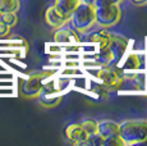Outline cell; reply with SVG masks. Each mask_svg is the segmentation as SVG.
I'll return each instance as SVG.
<instances>
[{
	"mask_svg": "<svg viewBox=\"0 0 147 146\" xmlns=\"http://www.w3.org/2000/svg\"><path fill=\"white\" fill-rule=\"evenodd\" d=\"M131 1L136 5H146L147 4V0H131Z\"/></svg>",
	"mask_w": 147,
	"mask_h": 146,
	"instance_id": "cb8c5ba5",
	"label": "cell"
},
{
	"mask_svg": "<svg viewBox=\"0 0 147 146\" xmlns=\"http://www.w3.org/2000/svg\"><path fill=\"white\" fill-rule=\"evenodd\" d=\"M118 130H119V123H117L115 120H111V119L101 120V122H98V126H97V132L104 139L117 133Z\"/></svg>",
	"mask_w": 147,
	"mask_h": 146,
	"instance_id": "7c38bea8",
	"label": "cell"
},
{
	"mask_svg": "<svg viewBox=\"0 0 147 146\" xmlns=\"http://www.w3.org/2000/svg\"><path fill=\"white\" fill-rule=\"evenodd\" d=\"M102 142H104V137L97 132V133L87 137L83 146H102Z\"/></svg>",
	"mask_w": 147,
	"mask_h": 146,
	"instance_id": "ffe728a7",
	"label": "cell"
},
{
	"mask_svg": "<svg viewBox=\"0 0 147 146\" xmlns=\"http://www.w3.org/2000/svg\"><path fill=\"white\" fill-rule=\"evenodd\" d=\"M45 22H46V24L50 28L56 30V28H59V27L64 26V24L69 23V18L60 14V13L55 9V7L51 5V7H49L46 9V12H45Z\"/></svg>",
	"mask_w": 147,
	"mask_h": 146,
	"instance_id": "30bf717a",
	"label": "cell"
},
{
	"mask_svg": "<svg viewBox=\"0 0 147 146\" xmlns=\"http://www.w3.org/2000/svg\"><path fill=\"white\" fill-rule=\"evenodd\" d=\"M83 41L86 43H92L96 44L98 46V49L101 47H106L109 46V41H110V32L106 30H98L95 32H91L83 39Z\"/></svg>",
	"mask_w": 147,
	"mask_h": 146,
	"instance_id": "8fae6325",
	"label": "cell"
},
{
	"mask_svg": "<svg viewBox=\"0 0 147 146\" xmlns=\"http://www.w3.org/2000/svg\"><path fill=\"white\" fill-rule=\"evenodd\" d=\"M49 73L46 72H33L22 82L21 85V92L27 97L37 96L40 90L42 89L44 82L49 78Z\"/></svg>",
	"mask_w": 147,
	"mask_h": 146,
	"instance_id": "5b68a950",
	"label": "cell"
},
{
	"mask_svg": "<svg viewBox=\"0 0 147 146\" xmlns=\"http://www.w3.org/2000/svg\"><path fill=\"white\" fill-rule=\"evenodd\" d=\"M54 41L59 44H78L80 41H82V39L73 27H68L67 24H64L55 30Z\"/></svg>",
	"mask_w": 147,
	"mask_h": 146,
	"instance_id": "9c48e42d",
	"label": "cell"
},
{
	"mask_svg": "<svg viewBox=\"0 0 147 146\" xmlns=\"http://www.w3.org/2000/svg\"><path fill=\"white\" fill-rule=\"evenodd\" d=\"M0 19H1L9 28H13V27L18 23V17H17L16 13H3V14H0Z\"/></svg>",
	"mask_w": 147,
	"mask_h": 146,
	"instance_id": "d6986e66",
	"label": "cell"
},
{
	"mask_svg": "<svg viewBox=\"0 0 147 146\" xmlns=\"http://www.w3.org/2000/svg\"><path fill=\"white\" fill-rule=\"evenodd\" d=\"M21 8L19 0H0V14L3 13H17Z\"/></svg>",
	"mask_w": 147,
	"mask_h": 146,
	"instance_id": "9a60e30c",
	"label": "cell"
},
{
	"mask_svg": "<svg viewBox=\"0 0 147 146\" xmlns=\"http://www.w3.org/2000/svg\"><path fill=\"white\" fill-rule=\"evenodd\" d=\"M80 1H74V0H55L54 1V7L60 14L70 18V14L73 13V10L76 9V7L78 5Z\"/></svg>",
	"mask_w": 147,
	"mask_h": 146,
	"instance_id": "5bb4252c",
	"label": "cell"
},
{
	"mask_svg": "<svg viewBox=\"0 0 147 146\" xmlns=\"http://www.w3.org/2000/svg\"><path fill=\"white\" fill-rule=\"evenodd\" d=\"M56 83L58 81H45L42 85V89L38 92L37 97L38 101L44 106H55L58 103H60L63 95Z\"/></svg>",
	"mask_w": 147,
	"mask_h": 146,
	"instance_id": "8992f818",
	"label": "cell"
},
{
	"mask_svg": "<svg viewBox=\"0 0 147 146\" xmlns=\"http://www.w3.org/2000/svg\"><path fill=\"white\" fill-rule=\"evenodd\" d=\"M63 133H64V137L68 140V142H70L72 145L83 146L84 141L87 140V133L82 128L81 123H70V124H67Z\"/></svg>",
	"mask_w": 147,
	"mask_h": 146,
	"instance_id": "52a82bcc",
	"label": "cell"
},
{
	"mask_svg": "<svg viewBox=\"0 0 147 146\" xmlns=\"http://www.w3.org/2000/svg\"><path fill=\"white\" fill-rule=\"evenodd\" d=\"M102 146H125V144H124L123 139L120 137L119 132H117V133L104 139Z\"/></svg>",
	"mask_w": 147,
	"mask_h": 146,
	"instance_id": "ac0fdd59",
	"label": "cell"
},
{
	"mask_svg": "<svg viewBox=\"0 0 147 146\" xmlns=\"http://www.w3.org/2000/svg\"><path fill=\"white\" fill-rule=\"evenodd\" d=\"M141 67V59L137 54H129L125 58V60L123 62L121 69L124 71H137Z\"/></svg>",
	"mask_w": 147,
	"mask_h": 146,
	"instance_id": "2e32d148",
	"label": "cell"
},
{
	"mask_svg": "<svg viewBox=\"0 0 147 146\" xmlns=\"http://www.w3.org/2000/svg\"><path fill=\"white\" fill-rule=\"evenodd\" d=\"M128 39L124 37L123 35L119 33H111L110 32V41H109V47L111 50L113 55H114V63H118L125 54V50L128 47Z\"/></svg>",
	"mask_w": 147,
	"mask_h": 146,
	"instance_id": "ba28073f",
	"label": "cell"
},
{
	"mask_svg": "<svg viewBox=\"0 0 147 146\" xmlns=\"http://www.w3.org/2000/svg\"><path fill=\"white\" fill-rule=\"evenodd\" d=\"M95 76L109 91H117L123 86V76L114 67H111V64L100 66V68L95 71Z\"/></svg>",
	"mask_w": 147,
	"mask_h": 146,
	"instance_id": "3957f363",
	"label": "cell"
},
{
	"mask_svg": "<svg viewBox=\"0 0 147 146\" xmlns=\"http://www.w3.org/2000/svg\"><path fill=\"white\" fill-rule=\"evenodd\" d=\"M81 1H83V3H87V4H92V5H94L95 0H81Z\"/></svg>",
	"mask_w": 147,
	"mask_h": 146,
	"instance_id": "d4e9b609",
	"label": "cell"
},
{
	"mask_svg": "<svg viewBox=\"0 0 147 146\" xmlns=\"http://www.w3.org/2000/svg\"><path fill=\"white\" fill-rule=\"evenodd\" d=\"M69 23L78 33L87 32L96 23L95 19V7L92 4L80 1L73 13L70 14Z\"/></svg>",
	"mask_w": 147,
	"mask_h": 146,
	"instance_id": "7a4b0ae2",
	"label": "cell"
},
{
	"mask_svg": "<svg viewBox=\"0 0 147 146\" xmlns=\"http://www.w3.org/2000/svg\"><path fill=\"white\" fill-rule=\"evenodd\" d=\"M121 0H95L94 7H102V5H109V4H119Z\"/></svg>",
	"mask_w": 147,
	"mask_h": 146,
	"instance_id": "7402d4cb",
	"label": "cell"
},
{
	"mask_svg": "<svg viewBox=\"0 0 147 146\" xmlns=\"http://www.w3.org/2000/svg\"><path fill=\"white\" fill-rule=\"evenodd\" d=\"M120 137L124 144L136 145L143 144L147 140V119H128L119 124Z\"/></svg>",
	"mask_w": 147,
	"mask_h": 146,
	"instance_id": "6da1fadb",
	"label": "cell"
},
{
	"mask_svg": "<svg viewBox=\"0 0 147 146\" xmlns=\"http://www.w3.org/2000/svg\"><path fill=\"white\" fill-rule=\"evenodd\" d=\"M81 123L82 128L84 130V132L87 133V137L91 136V135H95L97 133V126H98V122L94 118H86V119H83Z\"/></svg>",
	"mask_w": 147,
	"mask_h": 146,
	"instance_id": "e0dca14e",
	"label": "cell"
},
{
	"mask_svg": "<svg viewBox=\"0 0 147 146\" xmlns=\"http://www.w3.org/2000/svg\"><path fill=\"white\" fill-rule=\"evenodd\" d=\"M121 9L119 4H109L95 8L96 23L101 27H111L117 24L120 19Z\"/></svg>",
	"mask_w": 147,
	"mask_h": 146,
	"instance_id": "277c9868",
	"label": "cell"
},
{
	"mask_svg": "<svg viewBox=\"0 0 147 146\" xmlns=\"http://www.w3.org/2000/svg\"><path fill=\"white\" fill-rule=\"evenodd\" d=\"M74 1H81V0H74Z\"/></svg>",
	"mask_w": 147,
	"mask_h": 146,
	"instance_id": "484cf974",
	"label": "cell"
},
{
	"mask_svg": "<svg viewBox=\"0 0 147 146\" xmlns=\"http://www.w3.org/2000/svg\"><path fill=\"white\" fill-rule=\"evenodd\" d=\"M92 92L96 95H98V97H102V99H106L109 96V90H107L102 83H92L91 86Z\"/></svg>",
	"mask_w": 147,
	"mask_h": 146,
	"instance_id": "44dd1931",
	"label": "cell"
},
{
	"mask_svg": "<svg viewBox=\"0 0 147 146\" xmlns=\"http://www.w3.org/2000/svg\"><path fill=\"white\" fill-rule=\"evenodd\" d=\"M9 31L10 28L7 26V24L4 23V22L0 19V36H5V35H8L9 33Z\"/></svg>",
	"mask_w": 147,
	"mask_h": 146,
	"instance_id": "603a6c76",
	"label": "cell"
},
{
	"mask_svg": "<svg viewBox=\"0 0 147 146\" xmlns=\"http://www.w3.org/2000/svg\"><path fill=\"white\" fill-rule=\"evenodd\" d=\"M95 63L98 66H109V64L114 63V55H113L111 50L109 46L101 47L94 54Z\"/></svg>",
	"mask_w": 147,
	"mask_h": 146,
	"instance_id": "4fadbf2b",
	"label": "cell"
}]
</instances>
